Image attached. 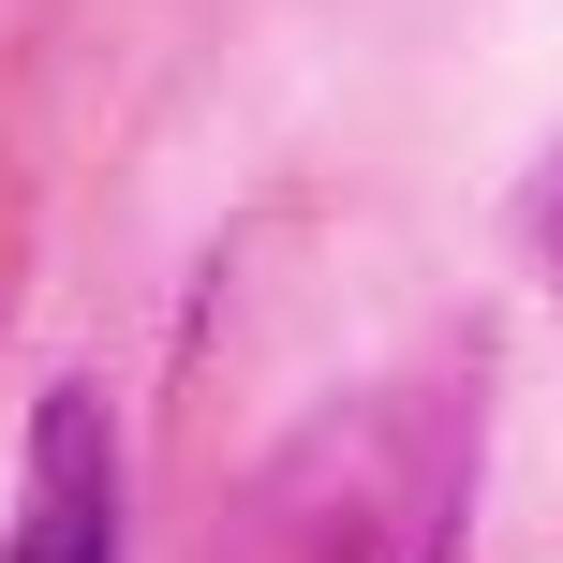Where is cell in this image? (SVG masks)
<instances>
[{
  "mask_svg": "<svg viewBox=\"0 0 563 563\" xmlns=\"http://www.w3.org/2000/svg\"><path fill=\"white\" fill-rule=\"evenodd\" d=\"M0 563H119V430L89 386H59L30 416V505H15Z\"/></svg>",
  "mask_w": 563,
  "mask_h": 563,
  "instance_id": "cell-2",
  "label": "cell"
},
{
  "mask_svg": "<svg viewBox=\"0 0 563 563\" xmlns=\"http://www.w3.org/2000/svg\"><path fill=\"white\" fill-rule=\"evenodd\" d=\"M460 475H475L460 400L445 386H386L356 416L297 430L253 475V505L208 534V563H445Z\"/></svg>",
  "mask_w": 563,
  "mask_h": 563,
  "instance_id": "cell-1",
  "label": "cell"
}]
</instances>
